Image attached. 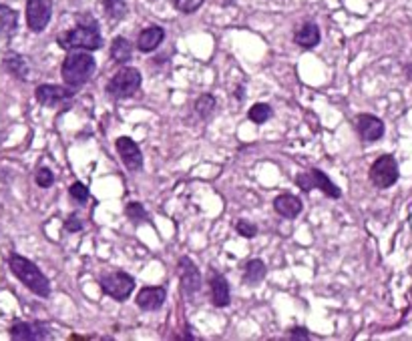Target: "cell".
I'll use <instances>...</instances> for the list:
<instances>
[{"instance_id": "obj_1", "label": "cell", "mask_w": 412, "mask_h": 341, "mask_svg": "<svg viewBox=\"0 0 412 341\" xmlns=\"http://www.w3.org/2000/svg\"><path fill=\"white\" fill-rule=\"evenodd\" d=\"M9 267L14 273V277L23 283L24 287H28L35 295H38V297H48L50 295V283H48L47 275L38 269L31 259L12 253L9 257Z\"/></svg>"}, {"instance_id": "obj_2", "label": "cell", "mask_w": 412, "mask_h": 341, "mask_svg": "<svg viewBox=\"0 0 412 341\" xmlns=\"http://www.w3.org/2000/svg\"><path fill=\"white\" fill-rule=\"evenodd\" d=\"M94 69H97V65H94L93 57L89 55V50H71L60 67V74H63V81L67 86L79 89L91 81Z\"/></svg>"}, {"instance_id": "obj_3", "label": "cell", "mask_w": 412, "mask_h": 341, "mask_svg": "<svg viewBox=\"0 0 412 341\" xmlns=\"http://www.w3.org/2000/svg\"><path fill=\"white\" fill-rule=\"evenodd\" d=\"M59 47L65 50H99L103 47V36L97 28V21L87 18V23H79L72 30L60 35Z\"/></svg>"}, {"instance_id": "obj_4", "label": "cell", "mask_w": 412, "mask_h": 341, "mask_svg": "<svg viewBox=\"0 0 412 341\" xmlns=\"http://www.w3.org/2000/svg\"><path fill=\"white\" fill-rule=\"evenodd\" d=\"M99 285L101 289L115 301H125L129 299V295L135 289V277L125 273V271H113V273H105L99 277Z\"/></svg>"}, {"instance_id": "obj_5", "label": "cell", "mask_w": 412, "mask_h": 341, "mask_svg": "<svg viewBox=\"0 0 412 341\" xmlns=\"http://www.w3.org/2000/svg\"><path fill=\"white\" fill-rule=\"evenodd\" d=\"M141 72L137 71V69H133V67H125L109 81L107 93L111 94V96H115V99H129V96H133L141 89Z\"/></svg>"}, {"instance_id": "obj_6", "label": "cell", "mask_w": 412, "mask_h": 341, "mask_svg": "<svg viewBox=\"0 0 412 341\" xmlns=\"http://www.w3.org/2000/svg\"><path fill=\"white\" fill-rule=\"evenodd\" d=\"M296 185L302 191H306V193L312 191V189H320L322 193H326L332 199H340L342 197V191L338 189V185L320 169H310V171L300 173V175L296 177Z\"/></svg>"}, {"instance_id": "obj_7", "label": "cell", "mask_w": 412, "mask_h": 341, "mask_svg": "<svg viewBox=\"0 0 412 341\" xmlns=\"http://www.w3.org/2000/svg\"><path fill=\"white\" fill-rule=\"evenodd\" d=\"M370 181L378 189H389L399 181V163L392 155H382L370 167Z\"/></svg>"}, {"instance_id": "obj_8", "label": "cell", "mask_w": 412, "mask_h": 341, "mask_svg": "<svg viewBox=\"0 0 412 341\" xmlns=\"http://www.w3.org/2000/svg\"><path fill=\"white\" fill-rule=\"evenodd\" d=\"M53 16V0H26V24L33 33H43Z\"/></svg>"}, {"instance_id": "obj_9", "label": "cell", "mask_w": 412, "mask_h": 341, "mask_svg": "<svg viewBox=\"0 0 412 341\" xmlns=\"http://www.w3.org/2000/svg\"><path fill=\"white\" fill-rule=\"evenodd\" d=\"M36 101L43 106L57 108V106H67L72 101L75 93L71 86H59V84H40L35 91Z\"/></svg>"}, {"instance_id": "obj_10", "label": "cell", "mask_w": 412, "mask_h": 341, "mask_svg": "<svg viewBox=\"0 0 412 341\" xmlns=\"http://www.w3.org/2000/svg\"><path fill=\"white\" fill-rule=\"evenodd\" d=\"M177 275H179V283H181V291L185 297H193L201 289V273L197 265L189 257H181L177 263Z\"/></svg>"}, {"instance_id": "obj_11", "label": "cell", "mask_w": 412, "mask_h": 341, "mask_svg": "<svg viewBox=\"0 0 412 341\" xmlns=\"http://www.w3.org/2000/svg\"><path fill=\"white\" fill-rule=\"evenodd\" d=\"M115 147H117V153L121 157V161H123V165L133 173H139L143 169V153L139 145L131 137H119Z\"/></svg>"}, {"instance_id": "obj_12", "label": "cell", "mask_w": 412, "mask_h": 341, "mask_svg": "<svg viewBox=\"0 0 412 341\" xmlns=\"http://www.w3.org/2000/svg\"><path fill=\"white\" fill-rule=\"evenodd\" d=\"M11 337L16 341H40V340H50L53 333L48 330L45 323H38V321H16L11 328Z\"/></svg>"}, {"instance_id": "obj_13", "label": "cell", "mask_w": 412, "mask_h": 341, "mask_svg": "<svg viewBox=\"0 0 412 341\" xmlns=\"http://www.w3.org/2000/svg\"><path fill=\"white\" fill-rule=\"evenodd\" d=\"M356 130L362 137V141L374 142L384 137V123L376 117V115H368L362 113L356 117Z\"/></svg>"}, {"instance_id": "obj_14", "label": "cell", "mask_w": 412, "mask_h": 341, "mask_svg": "<svg viewBox=\"0 0 412 341\" xmlns=\"http://www.w3.org/2000/svg\"><path fill=\"white\" fill-rule=\"evenodd\" d=\"M165 299H167L165 287H143L137 294V306L143 311H157L159 307H163Z\"/></svg>"}, {"instance_id": "obj_15", "label": "cell", "mask_w": 412, "mask_h": 341, "mask_svg": "<svg viewBox=\"0 0 412 341\" xmlns=\"http://www.w3.org/2000/svg\"><path fill=\"white\" fill-rule=\"evenodd\" d=\"M210 291H212V303L215 307H227L232 303V289L224 275L213 273L210 281Z\"/></svg>"}, {"instance_id": "obj_16", "label": "cell", "mask_w": 412, "mask_h": 341, "mask_svg": "<svg viewBox=\"0 0 412 341\" xmlns=\"http://www.w3.org/2000/svg\"><path fill=\"white\" fill-rule=\"evenodd\" d=\"M273 209L278 215H282L286 219H294L302 213V201L298 199L296 195H290V193H283V195H278L273 199Z\"/></svg>"}, {"instance_id": "obj_17", "label": "cell", "mask_w": 412, "mask_h": 341, "mask_svg": "<svg viewBox=\"0 0 412 341\" xmlns=\"http://www.w3.org/2000/svg\"><path fill=\"white\" fill-rule=\"evenodd\" d=\"M165 30L161 26H149L139 33L137 36V48L141 52H153L155 48H159V45L163 43Z\"/></svg>"}, {"instance_id": "obj_18", "label": "cell", "mask_w": 412, "mask_h": 341, "mask_svg": "<svg viewBox=\"0 0 412 341\" xmlns=\"http://www.w3.org/2000/svg\"><path fill=\"white\" fill-rule=\"evenodd\" d=\"M294 43L302 48H314L320 43L318 24L304 23L294 33Z\"/></svg>"}, {"instance_id": "obj_19", "label": "cell", "mask_w": 412, "mask_h": 341, "mask_svg": "<svg viewBox=\"0 0 412 341\" xmlns=\"http://www.w3.org/2000/svg\"><path fill=\"white\" fill-rule=\"evenodd\" d=\"M266 273H268V267L261 259H251L246 263V271H244V281L247 285H258L266 279Z\"/></svg>"}, {"instance_id": "obj_20", "label": "cell", "mask_w": 412, "mask_h": 341, "mask_svg": "<svg viewBox=\"0 0 412 341\" xmlns=\"http://www.w3.org/2000/svg\"><path fill=\"white\" fill-rule=\"evenodd\" d=\"M133 57V47L125 36H117L113 43H111V59L119 62V65H125L129 62Z\"/></svg>"}, {"instance_id": "obj_21", "label": "cell", "mask_w": 412, "mask_h": 341, "mask_svg": "<svg viewBox=\"0 0 412 341\" xmlns=\"http://www.w3.org/2000/svg\"><path fill=\"white\" fill-rule=\"evenodd\" d=\"M18 24V14L11 6L0 4V35H12Z\"/></svg>"}, {"instance_id": "obj_22", "label": "cell", "mask_w": 412, "mask_h": 341, "mask_svg": "<svg viewBox=\"0 0 412 341\" xmlns=\"http://www.w3.org/2000/svg\"><path fill=\"white\" fill-rule=\"evenodd\" d=\"M215 106H217V101H215L213 94H201L200 99L195 101V113L200 115V118L207 121V118L213 117Z\"/></svg>"}, {"instance_id": "obj_23", "label": "cell", "mask_w": 412, "mask_h": 341, "mask_svg": "<svg viewBox=\"0 0 412 341\" xmlns=\"http://www.w3.org/2000/svg\"><path fill=\"white\" fill-rule=\"evenodd\" d=\"M103 9L109 21H121L127 14V2L125 0H103Z\"/></svg>"}, {"instance_id": "obj_24", "label": "cell", "mask_w": 412, "mask_h": 341, "mask_svg": "<svg viewBox=\"0 0 412 341\" xmlns=\"http://www.w3.org/2000/svg\"><path fill=\"white\" fill-rule=\"evenodd\" d=\"M4 67H6L9 72L14 74L16 79H26V74H28V65H26V60H24L23 57H18V55L6 57V59H4Z\"/></svg>"}, {"instance_id": "obj_25", "label": "cell", "mask_w": 412, "mask_h": 341, "mask_svg": "<svg viewBox=\"0 0 412 341\" xmlns=\"http://www.w3.org/2000/svg\"><path fill=\"white\" fill-rule=\"evenodd\" d=\"M125 215H127V219H129L133 225L145 223V221L149 219V215H147V211H145V207H143L141 203H137V201H131V203H127V207H125Z\"/></svg>"}, {"instance_id": "obj_26", "label": "cell", "mask_w": 412, "mask_h": 341, "mask_svg": "<svg viewBox=\"0 0 412 341\" xmlns=\"http://www.w3.org/2000/svg\"><path fill=\"white\" fill-rule=\"evenodd\" d=\"M247 117H249V121H254L256 125H264V123L271 117L270 105H266V103H256V105L249 108Z\"/></svg>"}, {"instance_id": "obj_27", "label": "cell", "mask_w": 412, "mask_h": 341, "mask_svg": "<svg viewBox=\"0 0 412 341\" xmlns=\"http://www.w3.org/2000/svg\"><path fill=\"white\" fill-rule=\"evenodd\" d=\"M35 181L38 187L48 189V187H53V183H55V175H53V171L47 169V167H40V169L36 171Z\"/></svg>"}, {"instance_id": "obj_28", "label": "cell", "mask_w": 412, "mask_h": 341, "mask_svg": "<svg viewBox=\"0 0 412 341\" xmlns=\"http://www.w3.org/2000/svg\"><path fill=\"white\" fill-rule=\"evenodd\" d=\"M236 231L242 237H246V239L258 235V227H256V223H251L249 219H239L236 223Z\"/></svg>"}, {"instance_id": "obj_29", "label": "cell", "mask_w": 412, "mask_h": 341, "mask_svg": "<svg viewBox=\"0 0 412 341\" xmlns=\"http://www.w3.org/2000/svg\"><path fill=\"white\" fill-rule=\"evenodd\" d=\"M171 2H173V6H175L177 11L185 12V14L195 12L203 4V0H171Z\"/></svg>"}, {"instance_id": "obj_30", "label": "cell", "mask_w": 412, "mask_h": 341, "mask_svg": "<svg viewBox=\"0 0 412 341\" xmlns=\"http://www.w3.org/2000/svg\"><path fill=\"white\" fill-rule=\"evenodd\" d=\"M69 193H71V197L75 201H79V203H85V201L89 199V189L85 187L82 183H72L71 189H69Z\"/></svg>"}, {"instance_id": "obj_31", "label": "cell", "mask_w": 412, "mask_h": 341, "mask_svg": "<svg viewBox=\"0 0 412 341\" xmlns=\"http://www.w3.org/2000/svg\"><path fill=\"white\" fill-rule=\"evenodd\" d=\"M81 229H82L81 217L72 213L71 217H69V219L65 221V231H69V233H77V231H81Z\"/></svg>"}, {"instance_id": "obj_32", "label": "cell", "mask_w": 412, "mask_h": 341, "mask_svg": "<svg viewBox=\"0 0 412 341\" xmlns=\"http://www.w3.org/2000/svg\"><path fill=\"white\" fill-rule=\"evenodd\" d=\"M290 340H310V333L304 328H294V330L288 333Z\"/></svg>"}, {"instance_id": "obj_33", "label": "cell", "mask_w": 412, "mask_h": 341, "mask_svg": "<svg viewBox=\"0 0 412 341\" xmlns=\"http://www.w3.org/2000/svg\"><path fill=\"white\" fill-rule=\"evenodd\" d=\"M404 72H406V77L412 81V65H406V67H404Z\"/></svg>"}, {"instance_id": "obj_34", "label": "cell", "mask_w": 412, "mask_h": 341, "mask_svg": "<svg viewBox=\"0 0 412 341\" xmlns=\"http://www.w3.org/2000/svg\"><path fill=\"white\" fill-rule=\"evenodd\" d=\"M236 96L242 101L244 99V86H237V93H236Z\"/></svg>"}, {"instance_id": "obj_35", "label": "cell", "mask_w": 412, "mask_h": 341, "mask_svg": "<svg viewBox=\"0 0 412 341\" xmlns=\"http://www.w3.org/2000/svg\"><path fill=\"white\" fill-rule=\"evenodd\" d=\"M234 2H236V0H224V4H225V6H232V4H234Z\"/></svg>"}]
</instances>
